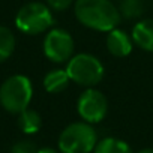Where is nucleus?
I'll return each mask as SVG.
<instances>
[{
	"instance_id": "obj_8",
	"label": "nucleus",
	"mask_w": 153,
	"mask_h": 153,
	"mask_svg": "<svg viewBox=\"0 0 153 153\" xmlns=\"http://www.w3.org/2000/svg\"><path fill=\"white\" fill-rule=\"evenodd\" d=\"M105 45L107 50L111 56L114 57H126L132 53L134 48V41L132 36H129L125 30L116 27L110 32H107L105 38Z\"/></svg>"
},
{
	"instance_id": "obj_15",
	"label": "nucleus",
	"mask_w": 153,
	"mask_h": 153,
	"mask_svg": "<svg viewBox=\"0 0 153 153\" xmlns=\"http://www.w3.org/2000/svg\"><path fill=\"white\" fill-rule=\"evenodd\" d=\"M11 153H38V147L32 141L23 140V141H18L12 146Z\"/></svg>"
},
{
	"instance_id": "obj_7",
	"label": "nucleus",
	"mask_w": 153,
	"mask_h": 153,
	"mask_svg": "<svg viewBox=\"0 0 153 153\" xmlns=\"http://www.w3.org/2000/svg\"><path fill=\"white\" fill-rule=\"evenodd\" d=\"M76 113L83 122L90 125L99 123L108 113V101L102 92L95 87H87L76 101Z\"/></svg>"
},
{
	"instance_id": "obj_13",
	"label": "nucleus",
	"mask_w": 153,
	"mask_h": 153,
	"mask_svg": "<svg viewBox=\"0 0 153 153\" xmlns=\"http://www.w3.org/2000/svg\"><path fill=\"white\" fill-rule=\"evenodd\" d=\"M15 50V36L8 29L0 26V63L8 60Z\"/></svg>"
},
{
	"instance_id": "obj_1",
	"label": "nucleus",
	"mask_w": 153,
	"mask_h": 153,
	"mask_svg": "<svg viewBox=\"0 0 153 153\" xmlns=\"http://www.w3.org/2000/svg\"><path fill=\"white\" fill-rule=\"evenodd\" d=\"M75 17L87 29L110 32L120 23V11L111 0H75Z\"/></svg>"
},
{
	"instance_id": "obj_5",
	"label": "nucleus",
	"mask_w": 153,
	"mask_h": 153,
	"mask_svg": "<svg viewBox=\"0 0 153 153\" xmlns=\"http://www.w3.org/2000/svg\"><path fill=\"white\" fill-rule=\"evenodd\" d=\"M54 24L51 8L41 2H30L20 8L15 15V26L24 35H39L48 32Z\"/></svg>"
},
{
	"instance_id": "obj_14",
	"label": "nucleus",
	"mask_w": 153,
	"mask_h": 153,
	"mask_svg": "<svg viewBox=\"0 0 153 153\" xmlns=\"http://www.w3.org/2000/svg\"><path fill=\"white\" fill-rule=\"evenodd\" d=\"M126 17H138L143 12V2L141 0H122V11Z\"/></svg>"
},
{
	"instance_id": "obj_12",
	"label": "nucleus",
	"mask_w": 153,
	"mask_h": 153,
	"mask_svg": "<svg viewBox=\"0 0 153 153\" xmlns=\"http://www.w3.org/2000/svg\"><path fill=\"white\" fill-rule=\"evenodd\" d=\"M93 153H132V149L123 140H119L114 137H107L96 143Z\"/></svg>"
},
{
	"instance_id": "obj_18",
	"label": "nucleus",
	"mask_w": 153,
	"mask_h": 153,
	"mask_svg": "<svg viewBox=\"0 0 153 153\" xmlns=\"http://www.w3.org/2000/svg\"><path fill=\"white\" fill-rule=\"evenodd\" d=\"M137 153H153V149L147 147V149H143V150H140V152H137Z\"/></svg>"
},
{
	"instance_id": "obj_10",
	"label": "nucleus",
	"mask_w": 153,
	"mask_h": 153,
	"mask_svg": "<svg viewBox=\"0 0 153 153\" xmlns=\"http://www.w3.org/2000/svg\"><path fill=\"white\" fill-rule=\"evenodd\" d=\"M71 78L66 69H51L44 76V89L48 93H62L69 86Z\"/></svg>"
},
{
	"instance_id": "obj_3",
	"label": "nucleus",
	"mask_w": 153,
	"mask_h": 153,
	"mask_svg": "<svg viewBox=\"0 0 153 153\" xmlns=\"http://www.w3.org/2000/svg\"><path fill=\"white\" fill-rule=\"evenodd\" d=\"M66 72L72 83L83 87H95L102 81L105 68L96 56L80 53L66 62Z\"/></svg>"
},
{
	"instance_id": "obj_16",
	"label": "nucleus",
	"mask_w": 153,
	"mask_h": 153,
	"mask_svg": "<svg viewBox=\"0 0 153 153\" xmlns=\"http://www.w3.org/2000/svg\"><path fill=\"white\" fill-rule=\"evenodd\" d=\"M72 3H74V0H47V5L53 11H57V12L66 11Z\"/></svg>"
},
{
	"instance_id": "obj_17",
	"label": "nucleus",
	"mask_w": 153,
	"mask_h": 153,
	"mask_svg": "<svg viewBox=\"0 0 153 153\" xmlns=\"http://www.w3.org/2000/svg\"><path fill=\"white\" fill-rule=\"evenodd\" d=\"M38 153H60V152H57L53 147H42V149H38Z\"/></svg>"
},
{
	"instance_id": "obj_9",
	"label": "nucleus",
	"mask_w": 153,
	"mask_h": 153,
	"mask_svg": "<svg viewBox=\"0 0 153 153\" xmlns=\"http://www.w3.org/2000/svg\"><path fill=\"white\" fill-rule=\"evenodd\" d=\"M134 45L144 51L153 53V18H146L138 21L131 32Z\"/></svg>"
},
{
	"instance_id": "obj_11",
	"label": "nucleus",
	"mask_w": 153,
	"mask_h": 153,
	"mask_svg": "<svg viewBox=\"0 0 153 153\" xmlns=\"http://www.w3.org/2000/svg\"><path fill=\"white\" fill-rule=\"evenodd\" d=\"M18 128L27 135L36 134L42 128V117L38 111L26 108L18 114Z\"/></svg>"
},
{
	"instance_id": "obj_2",
	"label": "nucleus",
	"mask_w": 153,
	"mask_h": 153,
	"mask_svg": "<svg viewBox=\"0 0 153 153\" xmlns=\"http://www.w3.org/2000/svg\"><path fill=\"white\" fill-rule=\"evenodd\" d=\"M98 143L95 128L87 122H74L59 135L57 147L60 153H92Z\"/></svg>"
},
{
	"instance_id": "obj_6",
	"label": "nucleus",
	"mask_w": 153,
	"mask_h": 153,
	"mask_svg": "<svg viewBox=\"0 0 153 153\" xmlns=\"http://www.w3.org/2000/svg\"><path fill=\"white\" fill-rule=\"evenodd\" d=\"M44 54L53 63H66L74 56V38L65 29L56 27L47 32L44 39Z\"/></svg>"
},
{
	"instance_id": "obj_4",
	"label": "nucleus",
	"mask_w": 153,
	"mask_h": 153,
	"mask_svg": "<svg viewBox=\"0 0 153 153\" xmlns=\"http://www.w3.org/2000/svg\"><path fill=\"white\" fill-rule=\"evenodd\" d=\"M33 98V86L26 75H12L0 86V105L11 114H20L29 108Z\"/></svg>"
}]
</instances>
